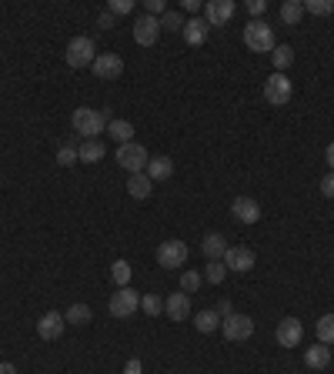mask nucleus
Segmentation results:
<instances>
[{
  "label": "nucleus",
  "instance_id": "obj_42",
  "mask_svg": "<svg viewBox=\"0 0 334 374\" xmlns=\"http://www.w3.org/2000/svg\"><path fill=\"white\" fill-rule=\"evenodd\" d=\"M110 24H114V14H110V10H104V14H101V17H97V27H110Z\"/></svg>",
  "mask_w": 334,
  "mask_h": 374
},
{
  "label": "nucleus",
  "instance_id": "obj_20",
  "mask_svg": "<svg viewBox=\"0 0 334 374\" xmlns=\"http://www.w3.org/2000/svg\"><path fill=\"white\" fill-rule=\"evenodd\" d=\"M201 251L208 261H224V251H228V240L221 238V234H208V238L201 240Z\"/></svg>",
  "mask_w": 334,
  "mask_h": 374
},
{
  "label": "nucleus",
  "instance_id": "obj_36",
  "mask_svg": "<svg viewBox=\"0 0 334 374\" xmlns=\"http://www.w3.org/2000/svg\"><path fill=\"white\" fill-rule=\"evenodd\" d=\"M107 10H110L114 17H117V14H131V10H134V0H110V3H107Z\"/></svg>",
  "mask_w": 334,
  "mask_h": 374
},
{
  "label": "nucleus",
  "instance_id": "obj_3",
  "mask_svg": "<svg viewBox=\"0 0 334 374\" xmlns=\"http://www.w3.org/2000/svg\"><path fill=\"white\" fill-rule=\"evenodd\" d=\"M114 161H117L124 171H131V174H144V171H147V161H151V154H147L144 144L131 141V144H121V148H117Z\"/></svg>",
  "mask_w": 334,
  "mask_h": 374
},
{
  "label": "nucleus",
  "instance_id": "obj_13",
  "mask_svg": "<svg viewBox=\"0 0 334 374\" xmlns=\"http://www.w3.org/2000/svg\"><path fill=\"white\" fill-rule=\"evenodd\" d=\"M231 17H234V0H208V3H204V20H208L211 27L228 24Z\"/></svg>",
  "mask_w": 334,
  "mask_h": 374
},
{
  "label": "nucleus",
  "instance_id": "obj_27",
  "mask_svg": "<svg viewBox=\"0 0 334 374\" xmlns=\"http://www.w3.org/2000/svg\"><path fill=\"white\" fill-rule=\"evenodd\" d=\"M194 328H198L201 334H211V331L221 328V315H217V311H198V315H194Z\"/></svg>",
  "mask_w": 334,
  "mask_h": 374
},
{
  "label": "nucleus",
  "instance_id": "obj_10",
  "mask_svg": "<svg viewBox=\"0 0 334 374\" xmlns=\"http://www.w3.org/2000/svg\"><path fill=\"white\" fill-rule=\"evenodd\" d=\"M91 71H94V77H101V80H117V77L124 74V60H121V54H97Z\"/></svg>",
  "mask_w": 334,
  "mask_h": 374
},
{
  "label": "nucleus",
  "instance_id": "obj_21",
  "mask_svg": "<svg viewBox=\"0 0 334 374\" xmlns=\"http://www.w3.org/2000/svg\"><path fill=\"white\" fill-rule=\"evenodd\" d=\"M144 174H147V178L151 180H167L170 178V174H174V161H170V157H151V161H147V171H144Z\"/></svg>",
  "mask_w": 334,
  "mask_h": 374
},
{
  "label": "nucleus",
  "instance_id": "obj_11",
  "mask_svg": "<svg viewBox=\"0 0 334 374\" xmlns=\"http://www.w3.org/2000/svg\"><path fill=\"white\" fill-rule=\"evenodd\" d=\"M224 268L238 271V274H247V271L254 268V251H251V247H244V244L228 247V251H224Z\"/></svg>",
  "mask_w": 334,
  "mask_h": 374
},
{
  "label": "nucleus",
  "instance_id": "obj_41",
  "mask_svg": "<svg viewBox=\"0 0 334 374\" xmlns=\"http://www.w3.org/2000/svg\"><path fill=\"white\" fill-rule=\"evenodd\" d=\"M201 7H204L201 0H184V10H187V14H194V17H198V10H201Z\"/></svg>",
  "mask_w": 334,
  "mask_h": 374
},
{
  "label": "nucleus",
  "instance_id": "obj_7",
  "mask_svg": "<svg viewBox=\"0 0 334 374\" xmlns=\"http://www.w3.org/2000/svg\"><path fill=\"white\" fill-rule=\"evenodd\" d=\"M221 331H224L228 341H247L254 334V321L247 315H228L221 317Z\"/></svg>",
  "mask_w": 334,
  "mask_h": 374
},
{
  "label": "nucleus",
  "instance_id": "obj_33",
  "mask_svg": "<svg viewBox=\"0 0 334 374\" xmlns=\"http://www.w3.org/2000/svg\"><path fill=\"white\" fill-rule=\"evenodd\" d=\"M201 281H204V278H201L198 271H184V274H181V291H184V294H198Z\"/></svg>",
  "mask_w": 334,
  "mask_h": 374
},
{
  "label": "nucleus",
  "instance_id": "obj_35",
  "mask_svg": "<svg viewBox=\"0 0 334 374\" xmlns=\"http://www.w3.org/2000/svg\"><path fill=\"white\" fill-rule=\"evenodd\" d=\"M304 10H307V14H318V17L334 14V0H307Z\"/></svg>",
  "mask_w": 334,
  "mask_h": 374
},
{
  "label": "nucleus",
  "instance_id": "obj_2",
  "mask_svg": "<svg viewBox=\"0 0 334 374\" xmlns=\"http://www.w3.org/2000/svg\"><path fill=\"white\" fill-rule=\"evenodd\" d=\"M244 44L251 47L254 54H271L274 47V30L271 24H264V20H247V27H244Z\"/></svg>",
  "mask_w": 334,
  "mask_h": 374
},
{
  "label": "nucleus",
  "instance_id": "obj_12",
  "mask_svg": "<svg viewBox=\"0 0 334 374\" xmlns=\"http://www.w3.org/2000/svg\"><path fill=\"white\" fill-rule=\"evenodd\" d=\"M274 338H277V345L281 347H298L304 338V328L298 317H284L281 324H277V331H274Z\"/></svg>",
  "mask_w": 334,
  "mask_h": 374
},
{
  "label": "nucleus",
  "instance_id": "obj_31",
  "mask_svg": "<svg viewBox=\"0 0 334 374\" xmlns=\"http://www.w3.org/2000/svg\"><path fill=\"white\" fill-rule=\"evenodd\" d=\"M110 278H114V285H117V287H127V285H131V264H127V261H114Z\"/></svg>",
  "mask_w": 334,
  "mask_h": 374
},
{
  "label": "nucleus",
  "instance_id": "obj_9",
  "mask_svg": "<svg viewBox=\"0 0 334 374\" xmlns=\"http://www.w3.org/2000/svg\"><path fill=\"white\" fill-rule=\"evenodd\" d=\"M157 37H161V20L151 14H140L134 20V41L140 47H154L157 44Z\"/></svg>",
  "mask_w": 334,
  "mask_h": 374
},
{
  "label": "nucleus",
  "instance_id": "obj_26",
  "mask_svg": "<svg viewBox=\"0 0 334 374\" xmlns=\"http://www.w3.org/2000/svg\"><path fill=\"white\" fill-rule=\"evenodd\" d=\"M271 60H274V71H277V74H281V71H288L291 64H294V47L277 44L271 50Z\"/></svg>",
  "mask_w": 334,
  "mask_h": 374
},
{
  "label": "nucleus",
  "instance_id": "obj_16",
  "mask_svg": "<svg viewBox=\"0 0 334 374\" xmlns=\"http://www.w3.org/2000/svg\"><path fill=\"white\" fill-rule=\"evenodd\" d=\"M64 324H67V317H61L57 311H47V315L37 321V334H41L44 341H57L64 334Z\"/></svg>",
  "mask_w": 334,
  "mask_h": 374
},
{
  "label": "nucleus",
  "instance_id": "obj_5",
  "mask_svg": "<svg viewBox=\"0 0 334 374\" xmlns=\"http://www.w3.org/2000/svg\"><path fill=\"white\" fill-rule=\"evenodd\" d=\"M291 94H294V87H291V80L284 74H277L274 71L268 80H264V101L274 107H284L291 101Z\"/></svg>",
  "mask_w": 334,
  "mask_h": 374
},
{
  "label": "nucleus",
  "instance_id": "obj_38",
  "mask_svg": "<svg viewBox=\"0 0 334 374\" xmlns=\"http://www.w3.org/2000/svg\"><path fill=\"white\" fill-rule=\"evenodd\" d=\"M264 10H268V3H264V0H251V3H247V14L254 17V20H261Z\"/></svg>",
  "mask_w": 334,
  "mask_h": 374
},
{
  "label": "nucleus",
  "instance_id": "obj_45",
  "mask_svg": "<svg viewBox=\"0 0 334 374\" xmlns=\"http://www.w3.org/2000/svg\"><path fill=\"white\" fill-rule=\"evenodd\" d=\"M324 157H328V167H331V171H334V141H331V144H328V150H324Z\"/></svg>",
  "mask_w": 334,
  "mask_h": 374
},
{
  "label": "nucleus",
  "instance_id": "obj_1",
  "mask_svg": "<svg viewBox=\"0 0 334 374\" xmlns=\"http://www.w3.org/2000/svg\"><path fill=\"white\" fill-rule=\"evenodd\" d=\"M71 124H74V134L80 141H97V134H104L107 127V114L97 107H77L71 114Z\"/></svg>",
  "mask_w": 334,
  "mask_h": 374
},
{
  "label": "nucleus",
  "instance_id": "obj_32",
  "mask_svg": "<svg viewBox=\"0 0 334 374\" xmlns=\"http://www.w3.org/2000/svg\"><path fill=\"white\" fill-rule=\"evenodd\" d=\"M204 278H208L211 285H221V281L228 278V268H224V261H208V271H204Z\"/></svg>",
  "mask_w": 334,
  "mask_h": 374
},
{
  "label": "nucleus",
  "instance_id": "obj_18",
  "mask_svg": "<svg viewBox=\"0 0 334 374\" xmlns=\"http://www.w3.org/2000/svg\"><path fill=\"white\" fill-rule=\"evenodd\" d=\"M104 154H107L104 141H80L77 144V161H84V164H97Z\"/></svg>",
  "mask_w": 334,
  "mask_h": 374
},
{
  "label": "nucleus",
  "instance_id": "obj_4",
  "mask_svg": "<svg viewBox=\"0 0 334 374\" xmlns=\"http://www.w3.org/2000/svg\"><path fill=\"white\" fill-rule=\"evenodd\" d=\"M67 64L71 67H91L94 60H97V44H94L91 37H74L71 44H67Z\"/></svg>",
  "mask_w": 334,
  "mask_h": 374
},
{
  "label": "nucleus",
  "instance_id": "obj_17",
  "mask_svg": "<svg viewBox=\"0 0 334 374\" xmlns=\"http://www.w3.org/2000/svg\"><path fill=\"white\" fill-rule=\"evenodd\" d=\"M208 30H211V24L204 20V17H191V20H184V41L191 47H201L204 41H208Z\"/></svg>",
  "mask_w": 334,
  "mask_h": 374
},
{
  "label": "nucleus",
  "instance_id": "obj_22",
  "mask_svg": "<svg viewBox=\"0 0 334 374\" xmlns=\"http://www.w3.org/2000/svg\"><path fill=\"white\" fill-rule=\"evenodd\" d=\"M151 191H154V180L147 178V174H131V180H127V194L134 197V201L151 197Z\"/></svg>",
  "mask_w": 334,
  "mask_h": 374
},
{
  "label": "nucleus",
  "instance_id": "obj_46",
  "mask_svg": "<svg viewBox=\"0 0 334 374\" xmlns=\"http://www.w3.org/2000/svg\"><path fill=\"white\" fill-rule=\"evenodd\" d=\"M331 358H334V351H331Z\"/></svg>",
  "mask_w": 334,
  "mask_h": 374
},
{
  "label": "nucleus",
  "instance_id": "obj_14",
  "mask_svg": "<svg viewBox=\"0 0 334 374\" xmlns=\"http://www.w3.org/2000/svg\"><path fill=\"white\" fill-rule=\"evenodd\" d=\"M231 214H234L241 224H258V221H261V204L254 201V197H234Z\"/></svg>",
  "mask_w": 334,
  "mask_h": 374
},
{
  "label": "nucleus",
  "instance_id": "obj_25",
  "mask_svg": "<svg viewBox=\"0 0 334 374\" xmlns=\"http://www.w3.org/2000/svg\"><path fill=\"white\" fill-rule=\"evenodd\" d=\"M64 317H67V324H77V328H84V324H91V321H94V311L87 308V304H71Z\"/></svg>",
  "mask_w": 334,
  "mask_h": 374
},
{
  "label": "nucleus",
  "instance_id": "obj_6",
  "mask_svg": "<svg viewBox=\"0 0 334 374\" xmlns=\"http://www.w3.org/2000/svg\"><path fill=\"white\" fill-rule=\"evenodd\" d=\"M184 261H187V244L184 240H161V247H157V264L167 271L174 268H184Z\"/></svg>",
  "mask_w": 334,
  "mask_h": 374
},
{
  "label": "nucleus",
  "instance_id": "obj_37",
  "mask_svg": "<svg viewBox=\"0 0 334 374\" xmlns=\"http://www.w3.org/2000/svg\"><path fill=\"white\" fill-rule=\"evenodd\" d=\"M144 10H147V14L151 17H164V0H144Z\"/></svg>",
  "mask_w": 334,
  "mask_h": 374
},
{
  "label": "nucleus",
  "instance_id": "obj_43",
  "mask_svg": "<svg viewBox=\"0 0 334 374\" xmlns=\"http://www.w3.org/2000/svg\"><path fill=\"white\" fill-rule=\"evenodd\" d=\"M217 315H221V317L234 315V308H231V301H221V304H217Z\"/></svg>",
  "mask_w": 334,
  "mask_h": 374
},
{
  "label": "nucleus",
  "instance_id": "obj_8",
  "mask_svg": "<svg viewBox=\"0 0 334 374\" xmlns=\"http://www.w3.org/2000/svg\"><path fill=\"white\" fill-rule=\"evenodd\" d=\"M140 308V294L134 287H117V294L110 298V315L114 317H131Z\"/></svg>",
  "mask_w": 334,
  "mask_h": 374
},
{
  "label": "nucleus",
  "instance_id": "obj_34",
  "mask_svg": "<svg viewBox=\"0 0 334 374\" xmlns=\"http://www.w3.org/2000/svg\"><path fill=\"white\" fill-rule=\"evenodd\" d=\"M161 30H167V34L184 30V17L177 14V10H164V17H161Z\"/></svg>",
  "mask_w": 334,
  "mask_h": 374
},
{
  "label": "nucleus",
  "instance_id": "obj_30",
  "mask_svg": "<svg viewBox=\"0 0 334 374\" xmlns=\"http://www.w3.org/2000/svg\"><path fill=\"white\" fill-rule=\"evenodd\" d=\"M140 308H144V315H151V317L164 315V298H161V294H144V298H140Z\"/></svg>",
  "mask_w": 334,
  "mask_h": 374
},
{
  "label": "nucleus",
  "instance_id": "obj_28",
  "mask_svg": "<svg viewBox=\"0 0 334 374\" xmlns=\"http://www.w3.org/2000/svg\"><path fill=\"white\" fill-rule=\"evenodd\" d=\"M57 164L61 167L77 164V141H64L61 148H57Z\"/></svg>",
  "mask_w": 334,
  "mask_h": 374
},
{
  "label": "nucleus",
  "instance_id": "obj_44",
  "mask_svg": "<svg viewBox=\"0 0 334 374\" xmlns=\"http://www.w3.org/2000/svg\"><path fill=\"white\" fill-rule=\"evenodd\" d=\"M0 374H17V368L10 361H0Z\"/></svg>",
  "mask_w": 334,
  "mask_h": 374
},
{
  "label": "nucleus",
  "instance_id": "obj_24",
  "mask_svg": "<svg viewBox=\"0 0 334 374\" xmlns=\"http://www.w3.org/2000/svg\"><path fill=\"white\" fill-rule=\"evenodd\" d=\"M301 17H304V0H284V3H281V20H284L288 27L301 24Z\"/></svg>",
  "mask_w": 334,
  "mask_h": 374
},
{
  "label": "nucleus",
  "instance_id": "obj_39",
  "mask_svg": "<svg viewBox=\"0 0 334 374\" xmlns=\"http://www.w3.org/2000/svg\"><path fill=\"white\" fill-rule=\"evenodd\" d=\"M321 194H324V197H334V171L321 178Z\"/></svg>",
  "mask_w": 334,
  "mask_h": 374
},
{
  "label": "nucleus",
  "instance_id": "obj_23",
  "mask_svg": "<svg viewBox=\"0 0 334 374\" xmlns=\"http://www.w3.org/2000/svg\"><path fill=\"white\" fill-rule=\"evenodd\" d=\"M107 131H110V137H114L117 144H131V141H134V124H131V120H110Z\"/></svg>",
  "mask_w": 334,
  "mask_h": 374
},
{
  "label": "nucleus",
  "instance_id": "obj_15",
  "mask_svg": "<svg viewBox=\"0 0 334 374\" xmlns=\"http://www.w3.org/2000/svg\"><path fill=\"white\" fill-rule=\"evenodd\" d=\"M164 315H167V321H187V317H191V298H187L184 291H177V294H167Z\"/></svg>",
  "mask_w": 334,
  "mask_h": 374
},
{
  "label": "nucleus",
  "instance_id": "obj_19",
  "mask_svg": "<svg viewBox=\"0 0 334 374\" xmlns=\"http://www.w3.org/2000/svg\"><path fill=\"white\" fill-rule=\"evenodd\" d=\"M328 361H331V347L328 345H314V347H307L304 351V364L311 368V371H321V368H328Z\"/></svg>",
  "mask_w": 334,
  "mask_h": 374
},
{
  "label": "nucleus",
  "instance_id": "obj_29",
  "mask_svg": "<svg viewBox=\"0 0 334 374\" xmlns=\"http://www.w3.org/2000/svg\"><path fill=\"white\" fill-rule=\"evenodd\" d=\"M318 341L321 345H334V315L318 317Z\"/></svg>",
  "mask_w": 334,
  "mask_h": 374
},
{
  "label": "nucleus",
  "instance_id": "obj_40",
  "mask_svg": "<svg viewBox=\"0 0 334 374\" xmlns=\"http://www.w3.org/2000/svg\"><path fill=\"white\" fill-rule=\"evenodd\" d=\"M124 374H144V368H140V358H131V361H127Z\"/></svg>",
  "mask_w": 334,
  "mask_h": 374
}]
</instances>
